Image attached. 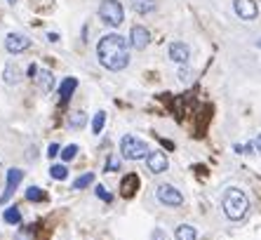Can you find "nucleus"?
I'll use <instances>...</instances> for the list:
<instances>
[{
  "instance_id": "obj_19",
  "label": "nucleus",
  "mask_w": 261,
  "mask_h": 240,
  "mask_svg": "<svg viewBox=\"0 0 261 240\" xmlns=\"http://www.w3.org/2000/svg\"><path fill=\"white\" fill-rule=\"evenodd\" d=\"M2 219H5L7 224H19V221H22V212H19V208H7L5 214H2Z\"/></svg>"
},
{
  "instance_id": "obj_29",
  "label": "nucleus",
  "mask_w": 261,
  "mask_h": 240,
  "mask_svg": "<svg viewBox=\"0 0 261 240\" xmlns=\"http://www.w3.org/2000/svg\"><path fill=\"white\" fill-rule=\"evenodd\" d=\"M47 40H50V43H57V40H59V35H57V33H47Z\"/></svg>"
},
{
  "instance_id": "obj_4",
  "label": "nucleus",
  "mask_w": 261,
  "mask_h": 240,
  "mask_svg": "<svg viewBox=\"0 0 261 240\" xmlns=\"http://www.w3.org/2000/svg\"><path fill=\"white\" fill-rule=\"evenodd\" d=\"M99 17H101V22L106 24V26H120V24L125 22V7L120 5L118 0H104L101 5H99Z\"/></svg>"
},
{
  "instance_id": "obj_24",
  "label": "nucleus",
  "mask_w": 261,
  "mask_h": 240,
  "mask_svg": "<svg viewBox=\"0 0 261 240\" xmlns=\"http://www.w3.org/2000/svg\"><path fill=\"white\" fill-rule=\"evenodd\" d=\"M45 193L43 188H38V186H31L29 191H26V200H31V203H38V200H43Z\"/></svg>"
},
{
  "instance_id": "obj_13",
  "label": "nucleus",
  "mask_w": 261,
  "mask_h": 240,
  "mask_svg": "<svg viewBox=\"0 0 261 240\" xmlns=\"http://www.w3.org/2000/svg\"><path fill=\"white\" fill-rule=\"evenodd\" d=\"M76 88H78L76 78H66V80H61V85H59V101L66 104V101L71 99V94L76 92Z\"/></svg>"
},
{
  "instance_id": "obj_10",
  "label": "nucleus",
  "mask_w": 261,
  "mask_h": 240,
  "mask_svg": "<svg viewBox=\"0 0 261 240\" xmlns=\"http://www.w3.org/2000/svg\"><path fill=\"white\" fill-rule=\"evenodd\" d=\"M146 165H148V170H151L153 175H163L165 170L170 167L167 155H165L163 151H148V155H146Z\"/></svg>"
},
{
  "instance_id": "obj_22",
  "label": "nucleus",
  "mask_w": 261,
  "mask_h": 240,
  "mask_svg": "<svg viewBox=\"0 0 261 240\" xmlns=\"http://www.w3.org/2000/svg\"><path fill=\"white\" fill-rule=\"evenodd\" d=\"M89 184H94V175L92 172H87V175H83V177H78L76 181H73V188H85V186H89Z\"/></svg>"
},
{
  "instance_id": "obj_1",
  "label": "nucleus",
  "mask_w": 261,
  "mask_h": 240,
  "mask_svg": "<svg viewBox=\"0 0 261 240\" xmlns=\"http://www.w3.org/2000/svg\"><path fill=\"white\" fill-rule=\"evenodd\" d=\"M99 64L109 71H122L130 64V43L120 33H106L97 45Z\"/></svg>"
},
{
  "instance_id": "obj_15",
  "label": "nucleus",
  "mask_w": 261,
  "mask_h": 240,
  "mask_svg": "<svg viewBox=\"0 0 261 240\" xmlns=\"http://www.w3.org/2000/svg\"><path fill=\"white\" fill-rule=\"evenodd\" d=\"M35 78H38V88L43 90V92H52V88H55V76H52L47 68H43Z\"/></svg>"
},
{
  "instance_id": "obj_9",
  "label": "nucleus",
  "mask_w": 261,
  "mask_h": 240,
  "mask_svg": "<svg viewBox=\"0 0 261 240\" xmlns=\"http://www.w3.org/2000/svg\"><path fill=\"white\" fill-rule=\"evenodd\" d=\"M148 43H151V33H148V29L146 26H132L130 31V45L134 47V50H144V47H148Z\"/></svg>"
},
{
  "instance_id": "obj_31",
  "label": "nucleus",
  "mask_w": 261,
  "mask_h": 240,
  "mask_svg": "<svg viewBox=\"0 0 261 240\" xmlns=\"http://www.w3.org/2000/svg\"><path fill=\"white\" fill-rule=\"evenodd\" d=\"M254 144H257V151L261 153V134H259V137H257V142H254Z\"/></svg>"
},
{
  "instance_id": "obj_21",
  "label": "nucleus",
  "mask_w": 261,
  "mask_h": 240,
  "mask_svg": "<svg viewBox=\"0 0 261 240\" xmlns=\"http://www.w3.org/2000/svg\"><path fill=\"white\" fill-rule=\"evenodd\" d=\"M104 125H106V113H104V111H99L97 116H94V120H92V132L99 134V132L104 130Z\"/></svg>"
},
{
  "instance_id": "obj_32",
  "label": "nucleus",
  "mask_w": 261,
  "mask_h": 240,
  "mask_svg": "<svg viewBox=\"0 0 261 240\" xmlns=\"http://www.w3.org/2000/svg\"><path fill=\"white\" fill-rule=\"evenodd\" d=\"M7 2H10V5H14V2H17V0H7Z\"/></svg>"
},
{
  "instance_id": "obj_25",
  "label": "nucleus",
  "mask_w": 261,
  "mask_h": 240,
  "mask_svg": "<svg viewBox=\"0 0 261 240\" xmlns=\"http://www.w3.org/2000/svg\"><path fill=\"white\" fill-rule=\"evenodd\" d=\"M94 193H97V198H101L104 203H111V200H113V196H111L109 191H106V186H101V184L94 188Z\"/></svg>"
},
{
  "instance_id": "obj_20",
  "label": "nucleus",
  "mask_w": 261,
  "mask_h": 240,
  "mask_svg": "<svg viewBox=\"0 0 261 240\" xmlns=\"http://www.w3.org/2000/svg\"><path fill=\"white\" fill-rule=\"evenodd\" d=\"M50 177H52V179H59V181H64L66 177H68L66 165H52V167H50Z\"/></svg>"
},
{
  "instance_id": "obj_2",
  "label": "nucleus",
  "mask_w": 261,
  "mask_h": 240,
  "mask_svg": "<svg viewBox=\"0 0 261 240\" xmlns=\"http://www.w3.org/2000/svg\"><path fill=\"white\" fill-rule=\"evenodd\" d=\"M221 208H224V214L231 221H240L250 210V200L240 188H229L224 193V198H221Z\"/></svg>"
},
{
  "instance_id": "obj_28",
  "label": "nucleus",
  "mask_w": 261,
  "mask_h": 240,
  "mask_svg": "<svg viewBox=\"0 0 261 240\" xmlns=\"http://www.w3.org/2000/svg\"><path fill=\"white\" fill-rule=\"evenodd\" d=\"M35 73H38V66H35V64H31V66H29V76H31V78H35Z\"/></svg>"
},
{
  "instance_id": "obj_8",
  "label": "nucleus",
  "mask_w": 261,
  "mask_h": 240,
  "mask_svg": "<svg viewBox=\"0 0 261 240\" xmlns=\"http://www.w3.org/2000/svg\"><path fill=\"white\" fill-rule=\"evenodd\" d=\"M22 179H24V170H17V167L7 170V184H5V191H2V196H0V203H2V205L12 198V193L17 191V186H19Z\"/></svg>"
},
{
  "instance_id": "obj_16",
  "label": "nucleus",
  "mask_w": 261,
  "mask_h": 240,
  "mask_svg": "<svg viewBox=\"0 0 261 240\" xmlns=\"http://www.w3.org/2000/svg\"><path fill=\"white\" fill-rule=\"evenodd\" d=\"M132 7L137 14H151L155 10V0H132Z\"/></svg>"
},
{
  "instance_id": "obj_17",
  "label": "nucleus",
  "mask_w": 261,
  "mask_h": 240,
  "mask_svg": "<svg viewBox=\"0 0 261 240\" xmlns=\"http://www.w3.org/2000/svg\"><path fill=\"white\" fill-rule=\"evenodd\" d=\"M174 236H176V240H198V233L193 226H188V224H181L179 229L174 231Z\"/></svg>"
},
{
  "instance_id": "obj_27",
  "label": "nucleus",
  "mask_w": 261,
  "mask_h": 240,
  "mask_svg": "<svg viewBox=\"0 0 261 240\" xmlns=\"http://www.w3.org/2000/svg\"><path fill=\"white\" fill-rule=\"evenodd\" d=\"M47 155H50V158H57V155H59V144H50V149H47Z\"/></svg>"
},
{
  "instance_id": "obj_5",
  "label": "nucleus",
  "mask_w": 261,
  "mask_h": 240,
  "mask_svg": "<svg viewBox=\"0 0 261 240\" xmlns=\"http://www.w3.org/2000/svg\"><path fill=\"white\" fill-rule=\"evenodd\" d=\"M155 196H158V200H160L163 205H167V208H179V205L184 203L181 191H179V188H174V186H170V184H160V186H158V188H155Z\"/></svg>"
},
{
  "instance_id": "obj_7",
  "label": "nucleus",
  "mask_w": 261,
  "mask_h": 240,
  "mask_svg": "<svg viewBox=\"0 0 261 240\" xmlns=\"http://www.w3.org/2000/svg\"><path fill=\"white\" fill-rule=\"evenodd\" d=\"M31 47V38H26L22 33H10L7 38H5V50L10 52V55H19L24 50H29Z\"/></svg>"
},
{
  "instance_id": "obj_30",
  "label": "nucleus",
  "mask_w": 261,
  "mask_h": 240,
  "mask_svg": "<svg viewBox=\"0 0 261 240\" xmlns=\"http://www.w3.org/2000/svg\"><path fill=\"white\" fill-rule=\"evenodd\" d=\"M165 236H163V231H155V233H153V240H163Z\"/></svg>"
},
{
  "instance_id": "obj_23",
  "label": "nucleus",
  "mask_w": 261,
  "mask_h": 240,
  "mask_svg": "<svg viewBox=\"0 0 261 240\" xmlns=\"http://www.w3.org/2000/svg\"><path fill=\"white\" fill-rule=\"evenodd\" d=\"M76 155H78V146H76V144H68L66 149H61V160H64V163L73 160Z\"/></svg>"
},
{
  "instance_id": "obj_18",
  "label": "nucleus",
  "mask_w": 261,
  "mask_h": 240,
  "mask_svg": "<svg viewBox=\"0 0 261 240\" xmlns=\"http://www.w3.org/2000/svg\"><path fill=\"white\" fill-rule=\"evenodd\" d=\"M85 122H87L85 111H73V113L68 116V125H71V127H83Z\"/></svg>"
},
{
  "instance_id": "obj_26",
  "label": "nucleus",
  "mask_w": 261,
  "mask_h": 240,
  "mask_svg": "<svg viewBox=\"0 0 261 240\" xmlns=\"http://www.w3.org/2000/svg\"><path fill=\"white\" fill-rule=\"evenodd\" d=\"M116 170H120V158L111 155L109 160H106V172H116Z\"/></svg>"
},
{
  "instance_id": "obj_12",
  "label": "nucleus",
  "mask_w": 261,
  "mask_h": 240,
  "mask_svg": "<svg viewBox=\"0 0 261 240\" xmlns=\"http://www.w3.org/2000/svg\"><path fill=\"white\" fill-rule=\"evenodd\" d=\"M137 188H139V177L137 175L122 177V181H120V193H122V198H132Z\"/></svg>"
},
{
  "instance_id": "obj_14",
  "label": "nucleus",
  "mask_w": 261,
  "mask_h": 240,
  "mask_svg": "<svg viewBox=\"0 0 261 240\" xmlns=\"http://www.w3.org/2000/svg\"><path fill=\"white\" fill-rule=\"evenodd\" d=\"M2 80L7 83V85H17L19 80H22V71H19V66L17 64H5V71H2Z\"/></svg>"
},
{
  "instance_id": "obj_3",
  "label": "nucleus",
  "mask_w": 261,
  "mask_h": 240,
  "mask_svg": "<svg viewBox=\"0 0 261 240\" xmlns=\"http://www.w3.org/2000/svg\"><path fill=\"white\" fill-rule=\"evenodd\" d=\"M120 155L125 158V160H142L148 155V146L144 139L139 137H134V134H125L122 139H120Z\"/></svg>"
},
{
  "instance_id": "obj_11",
  "label": "nucleus",
  "mask_w": 261,
  "mask_h": 240,
  "mask_svg": "<svg viewBox=\"0 0 261 240\" xmlns=\"http://www.w3.org/2000/svg\"><path fill=\"white\" fill-rule=\"evenodd\" d=\"M191 57V47L186 43H172L170 45V59L176 61V64H186Z\"/></svg>"
},
{
  "instance_id": "obj_6",
  "label": "nucleus",
  "mask_w": 261,
  "mask_h": 240,
  "mask_svg": "<svg viewBox=\"0 0 261 240\" xmlns=\"http://www.w3.org/2000/svg\"><path fill=\"white\" fill-rule=\"evenodd\" d=\"M233 10H235V14H238L240 19H245V22L257 19V14H259L257 0H235V2H233Z\"/></svg>"
}]
</instances>
